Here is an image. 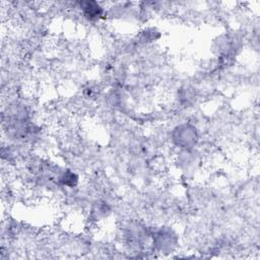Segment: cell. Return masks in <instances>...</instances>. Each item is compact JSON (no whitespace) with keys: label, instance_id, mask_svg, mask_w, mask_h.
Returning <instances> with one entry per match:
<instances>
[{"label":"cell","instance_id":"1","mask_svg":"<svg viewBox=\"0 0 260 260\" xmlns=\"http://www.w3.org/2000/svg\"><path fill=\"white\" fill-rule=\"evenodd\" d=\"M177 134L175 135V140L182 147H191L196 142V132L190 127H178Z\"/></svg>","mask_w":260,"mask_h":260},{"label":"cell","instance_id":"2","mask_svg":"<svg viewBox=\"0 0 260 260\" xmlns=\"http://www.w3.org/2000/svg\"><path fill=\"white\" fill-rule=\"evenodd\" d=\"M81 8L83 9L86 17H88L91 20L101 17L103 13L102 8L97 3H94V2L81 3Z\"/></svg>","mask_w":260,"mask_h":260}]
</instances>
